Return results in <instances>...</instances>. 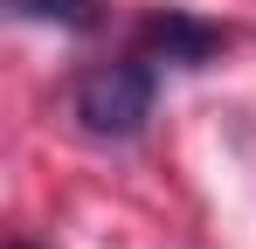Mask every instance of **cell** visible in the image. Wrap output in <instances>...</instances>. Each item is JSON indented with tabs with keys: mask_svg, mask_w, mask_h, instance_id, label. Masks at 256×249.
I'll return each instance as SVG.
<instances>
[{
	"mask_svg": "<svg viewBox=\"0 0 256 249\" xmlns=\"http://www.w3.org/2000/svg\"><path fill=\"white\" fill-rule=\"evenodd\" d=\"M152 97H160V62H146L138 48L125 56H104L90 62L84 76L70 83V118L84 138H104V146H125L152 124Z\"/></svg>",
	"mask_w": 256,
	"mask_h": 249,
	"instance_id": "obj_1",
	"label": "cell"
},
{
	"mask_svg": "<svg viewBox=\"0 0 256 249\" xmlns=\"http://www.w3.org/2000/svg\"><path fill=\"white\" fill-rule=\"evenodd\" d=\"M132 48H138L146 62H160V70H208L214 56L228 48V35H222L214 21H194V14H180V7H160V14L138 21Z\"/></svg>",
	"mask_w": 256,
	"mask_h": 249,
	"instance_id": "obj_2",
	"label": "cell"
},
{
	"mask_svg": "<svg viewBox=\"0 0 256 249\" xmlns=\"http://www.w3.org/2000/svg\"><path fill=\"white\" fill-rule=\"evenodd\" d=\"M7 14H14V21H42V28L84 35V28L104 21V0H7Z\"/></svg>",
	"mask_w": 256,
	"mask_h": 249,
	"instance_id": "obj_3",
	"label": "cell"
},
{
	"mask_svg": "<svg viewBox=\"0 0 256 249\" xmlns=\"http://www.w3.org/2000/svg\"><path fill=\"white\" fill-rule=\"evenodd\" d=\"M14 249H35V242H14Z\"/></svg>",
	"mask_w": 256,
	"mask_h": 249,
	"instance_id": "obj_4",
	"label": "cell"
}]
</instances>
